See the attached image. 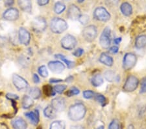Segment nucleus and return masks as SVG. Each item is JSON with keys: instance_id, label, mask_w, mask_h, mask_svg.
<instances>
[{"instance_id": "nucleus-50", "label": "nucleus", "mask_w": 146, "mask_h": 129, "mask_svg": "<svg viewBox=\"0 0 146 129\" xmlns=\"http://www.w3.org/2000/svg\"><path fill=\"white\" fill-rule=\"evenodd\" d=\"M72 80H73V77L72 76L68 77V78L66 79V82H71Z\"/></svg>"}, {"instance_id": "nucleus-38", "label": "nucleus", "mask_w": 146, "mask_h": 129, "mask_svg": "<svg viewBox=\"0 0 146 129\" xmlns=\"http://www.w3.org/2000/svg\"><path fill=\"white\" fill-rule=\"evenodd\" d=\"M140 93H146V78H143L142 80V82H141Z\"/></svg>"}, {"instance_id": "nucleus-33", "label": "nucleus", "mask_w": 146, "mask_h": 129, "mask_svg": "<svg viewBox=\"0 0 146 129\" xmlns=\"http://www.w3.org/2000/svg\"><path fill=\"white\" fill-rule=\"evenodd\" d=\"M78 20L81 24L86 25L88 23L89 20H90V18H89V16L87 15H81V16H79Z\"/></svg>"}, {"instance_id": "nucleus-46", "label": "nucleus", "mask_w": 146, "mask_h": 129, "mask_svg": "<svg viewBox=\"0 0 146 129\" xmlns=\"http://www.w3.org/2000/svg\"><path fill=\"white\" fill-rule=\"evenodd\" d=\"M33 80L35 84H38L40 82V78L36 74H34L33 76Z\"/></svg>"}, {"instance_id": "nucleus-6", "label": "nucleus", "mask_w": 146, "mask_h": 129, "mask_svg": "<svg viewBox=\"0 0 146 129\" xmlns=\"http://www.w3.org/2000/svg\"><path fill=\"white\" fill-rule=\"evenodd\" d=\"M137 57L133 53H127L125 55L123 61V67L125 70H129L135 66Z\"/></svg>"}, {"instance_id": "nucleus-47", "label": "nucleus", "mask_w": 146, "mask_h": 129, "mask_svg": "<svg viewBox=\"0 0 146 129\" xmlns=\"http://www.w3.org/2000/svg\"><path fill=\"white\" fill-rule=\"evenodd\" d=\"M71 129H84V126L80 125H74L71 126Z\"/></svg>"}, {"instance_id": "nucleus-52", "label": "nucleus", "mask_w": 146, "mask_h": 129, "mask_svg": "<svg viewBox=\"0 0 146 129\" xmlns=\"http://www.w3.org/2000/svg\"><path fill=\"white\" fill-rule=\"evenodd\" d=\"M128 129H134V127L133 125H129V127H128Z\"/></svg>"}, {"instance_id": "nucleus-13", "label": "nucleus", "mask_w": 146, "mask_h": 129, "mask_svg": "<svg viewBox=\"0 0 146 129\" xmlns=\"http://www.w3.org/2000/svg\"><path fill=\"white\" fill-rule=\"evenodd\" d=\"M18 39L21 44L27 46L30 43V33L27 29L23 27H20L18 31Z\"/></svg>"}, {"instance_id": "nucleus-41", "label": "nucleus", "mask_w": 146, "mask_h": 129, "mask_svg": "<svg viewBox=\"0 0 146 129\" xmlns=\"http://www.w3.org/2000/svg\"><path fill=\"white\" fill-rule=\"evenodd\" d=\"M6 97L7 98H9V99L13 100H17V99H18V98H19L18 95H15V94H11V93L7 94Z\"/></svg>"}, {"instance_id": "nucleus-32", "label": "nucleus", "mask_w": 146, "mask_h": 129, "mask_svg": "<svg viewBox=\"0 0 146 129\" xmlns=\"http://www.w3.org/2000/svg\"><path fill=\"white\" fill-rule=\"evenodd\" d=\"M38 73L43 78H46L48 76V72L45 65H42L38 68Z\"/></svg>"}, {"instance_id": "nucleus-49", "label": "nucleus", "mask_w": 146, "mask_h": 129, "mask_svg": "<svg viewBox=\"0 0 146 129\" xmlns=\"http://www.w3.org/2000/svg\"><path fill=\"white\" fill-rule=\"evenodd\" d=\"M121 41V38H116V39H114V43L115 44H119V43Z\"/></svg>"}, {"instance_id": "nucleus-36", "label": "nucleus", "mask_w": 146, "mask_h": 129, "mask_svg": "<svg viewBox=\"0 0 146 129\" xmlns=\"http://www.w3.org/2000/svg\"><path fill=\"white\" fill-rule=\"evenodd\" d=\"M96 100L101 105H104L106 102L105 97L103 95H100V94H98V95H96Z\"/></svg>"}, {"instance_id": "nucleus-42", "label": "nucleus", "mask_w": 146, "mask_h": 129, "mask_svg": "<svg viewBox=\"0 0 146 129\" xmlns=\"http://www.w3.org/2000/svg\"><path fill=\"white\" fill-rule=\"evenodd\" d=\"M49 0H37V3L40 6H45L48 4Z\"/></svg>"}, {"instance_id": "nucleus-39", "label": "nucleus", "mask_w": 146, "mask_h": 129, "mask_svg": "<svg viewBox=\"0 0 146 129\" xmlns=\"http://www.w3.org/2000/svg\"><path fill=\"white\" fill-rule=\"evenodd\" d=\"M119 1L120 0H106V3H107L108 5L115 6L118 4Z\"/></svg>"}, {"instance_id": "nucleus-30", "label": "nucleus", "mask_w": 146, "mask_h": 129, "mask_svg": "<svg viewBox=\"0 0 146 129\" xmlns=\"http://www.w3.org/2000/svg\"><path fill=\"white\" fill-rule=\"evenodd\" d=\"M55 57L63 61L66 63V65H67V67L68 68H70H70H72L74 66V64H75L74 62L71 61H70V60H68L62 54H56V55H55Z\"/></svg>"}, {"instance_id": "nucleus-44", "label": "nucleus", "mask_w": 146, "mask_h": 129, "mask_svg": "<svg viewBox=\"0 0 146 129\" xmlns=\"http://www.w3.org/2000/svg\"><path fill=\"white\" fill-rule=\"evenodd\" d=\"M14 2H15L14 0H7L5 3V5L7 7H12L13 5Z\"/></svg>"}, {"instance_id": "nucleus-40", "label": "nucleus", "mask_w": 146, "mask_h": 129, "mask_svg": "<svg viewBox=\"0 0 146 129\" xmlns=\"http://www.w3.org/2000/svg\"><path fill=\"white\" fill-rule=\"evenodd\" d=\"M84 53V50H82V48H78L76 50L74 51V52L73 53V54H74V56L75 57H80V56H81L82 55V53Z\"/></svg>"}, {"instance_id": "nucleus-53", "label": "nucleus", "mask_w": 146, "mask_h": 129, "mask_svg": "<svg viewBox=\"0 0 146 129\" xmlns=\"http://www.w3.org/2000/svg\"><path fill=\"white\" fill-rule=\"evenodd\" d=\"M84 1V0H77V1H78V3H82V2H83Z\"/></svg>"}, {"instance_id": "nucleus-43", "label": "nucleus", "mask_w": 146, "mask_h": 129, "mask_svg": "<svg viewBox=\"0 0 146 129\" xmlns=\"http://www.w3.org/2000/svg\"><path fill=\"white\" fill-rule=\"evenodd\" d=\"M109 51L110 53H113V54H114V53H116L117 51H118V47L117 46H112L111 48H109Z\"/></svg>"}, {"instance_id": "nucleus-8", "label": "nucleus", "mask_w": 146, "mask_h": 129, "mask_svg": "<svg viewBox=\"0 0 146 129\" xmlns=\"http://www.w3.org/2000/svg\"><path fill=\"white\" fill-rule=\"evenodd\" d=\"M138 79L136 76H129L123 86V90L126 92H133L138 88Z\"/></svg>"}, {"instance_id": "nucleus-22", "label": "nucleus", "mask_w": 146, "mask_h": 129, "mask_svg": "<svg viewBox=\"0 0 146 129\" xmlns=\"http://www.w3.org/2000/svg\"><path fill=\"white\" fill-rule=\"evenodd\" d=\"M146 46V35H140L136 39L135 46L138 49H142Z\"/></svg>"}, {"instance_id": "nucleus-20", "label": "nucleus", "mask_w": 146, "mask_h": 129, "mask_svg": "<svg viewBox=\"0 0 146 129\" xmlns=\"http://www.w3.org/2000/svg\"><path fill=\"white\" fill-rule=\"evenodd\" d=\"M120 10H121L122 14L126 16H129L133 13V7H132L131 5L127 2H125L121 5Z\"/></svg>"}, {"instance_id": "nucleus-2", "label": "nucleus", "mask_w": 146, "mask_h": 129, "mask_svg": "<svg viewBox=\"0 0 146 129\" xmlns=\"http://www.w3.org/2000/svg\"><path fill=\"white\" fill-rule=\"evenodd\" d=\"M68 25L66 21L62 18L56 17L53 18L50 22L51 31L54 33L60 34L68 29Z\"/></svg>"}, {"instance_id": "nucleus-37", "label": "nucleus", "mask_w": 146, "mask_h": 129, "mask_svg": "<svg viewBox=\"0 0 146 129\" xmlns=\"http://www.w3.org/2000/svg\"><path fill=\"white\" fill-rule=\"evenodd\" d=\"M109 129H119V124L117 120H113L110 123L109 126Z\"/></svg>"}, {"instance_id": "nucleus-45", "label": "nucleus", "mask_w": 146, "mask_h": 129, "mask_svg": "<svg viewBox=\"0 0 146 129\" xmlns=\"http://www.w3.org/2000/svg\"><path fill=\"white\" fill-rule=\"evenodd\" d=\"M7 43L6 41V38L3 37H0V46L2 47L5 45V44Z\"/></svg>"}, {"instance_id": "nucleus-18", "label": "nucleus", "mask_w": 146, "mask_h": 129, "mask_svg": "<svg viewBox=\"0 0 146 129\" xmlns=\"http://www.w3.org/2000/svg\"><path fill=\"white\" fill-rule=\"evenodd\" d=\"M99 60H100V61L101 63H103V64H104L105 65H106V66H108V67L112 66L113 63H114L112 57H110V55H107V53H101Z\"/></svg>"}, {"instance_id": "nucleus-34", "label": "nucleus", "mask_w": 146, "mask_h": 129, "mask_svg": "<svg viewBox=\"0 0 146 129\" xmlns=\"http://www.w3.org/2000/svg\"><path fill=\"white\" fill-rule=\"evenodd\" d=\"M66 88L67 87L66 85H56L53 88V90L55 93L61 94L64 92V91H65Z\"/></svg>"}, {"instance_id": "nucleus-11", "label": "nucleus", "mask_w": 146, "mask_h": 129, "mask_svg": "<svg viewBox=\"0 0 146 129\" xmlns=\"http://www.w3.org/2000/svg\"><path fill=\"white\" fill-rule=\"evenodd\" d=\"M19 11L16 8H9L4 12L3 17L5 20L8 21L17 20L19 18Z\"/></svg>"}, {"instance_id": "nucleus-1", "label": "nucleus", "mask_w": 146, "mask_h": 129, "mask_svg": "<svg viewBox=\"0 0 146 129\" xmlns=\"http://www.w3.org/2000/svg\"><path fill=\"white\" fill-rule=\"evenodd\" d=\"M86 112L85 106L82 103H76L70 107L68 110V117L72 121H78L84 118Z\"/></svg>"}, {"instance_id": "nucleus-25", "label": "nucleus", "mask_w": 146, "mask_h": 129, "mask_svg": "<svg viewBox=\"0 0 146 129\" xmlns=\"http://www.w3.org/2000/svg\"><path fill=\"white\" fill-rule=\"evenodd\" d=\"M91 82L94 87L101 86L103 84V77L100 74H96L92 77Z\"/></svg>"}, {"instance_id": "nucleus-19", "label": "nucleus", "mask_w": 146, "mask_h": 129, "mask_svg": "<svg viewBox=\"0 0 146 129\" xmlns=\"http://www.w3.org/2000/svg\"><path fill=\"white\" fill-rule=\"evenodd\" d=\"M25 116H26L28 119H29L31 123L33 125H36L39 121V114L38 111L36 112H27L25 114Z\"/></svg>"}, {"instance_id": "nucleus-31", "label": "nucleus", "mask_w": 146, "mask_h": 129, "mask_svg": "<svg viewBox=\"0 0 146 129\" xmlns=\"http://www.w3.org/2000/svg\"><path fill=\"white\" fill-rule=\"evenodd\" d=\"M79 92L80 91L79 89L75 88V87H73V88H71L69 90L67 91V92L66 93V95L68 97H72V96L78 95Z\"/></svg>"}, {"instance_id": "nucleus-35", "label": "nucleus", "mask_w": 146, "mask_h": 129, "mask_svg": "<svg viewBox=\"0 0 146 129\" xmlns=\"http://www.w3.org/2000/svg\"><path fill=\"white\" fill-rule=\"evenodd\" d=\"M94 95H95V94L91 90H86L83 92V97L86 99H90L94 97Z\"/></svg>"}, {"instance_id": "nucleus-27", "label": "nucleus", "mask_w": 146, "mask_h": 129, "mask_svg": "<svg viewBox=\"0 0 146 129\" xmlns=\"http://www.w3.org/2000/svg\"><path fill=\"white\" fill-rule=\"evenodd\" d=\"M66 9V5L64 3H62V2H56L54 6V11L55 13L57 15H60L62 13H63Z\"/></svg>"}, {"instance_id": "nucleus-4", "label": "nucleus", "mask_w": 146, "mask_h": 129, "mask_svg": "<svg viewBox=\"0 0 146 129\" xmlns=\"http://www.w3.org/2000/svg\"><path fill=\"white\" fill-rule=\"evenodd\" d=\"M61 46L65 50H72L77 45V40L72 35H66L63 37L60 42Z\"/></svg>"}, {"instance_id": "nucleus-26", "label": "nucleus", "mask_w": 146, "mask_h": 129, "mask_svg": "<svg viewBox=\"0 0 146 129\" xmlns=\"http://www.w3.org/2000/svg\"><path fill=\"white\" fill-rule=\"evenodd\" d=\"M41 91L38 88H32L29 91V96L33 99H38L40 97Z\"/></svg>"}, {"instance_id": "nucleus-15", "label": "nucleus", "mask_w": 146, "mask_h": 129, "mask_svg": "<svg viewBox=\"0 0 146 129\" xmlns=\"http://www.w3.org/2000/svg\"><path fill=\"white\" fill-rule=\"evenodd\" d=\"M48 67L54 73H61L65 69V66L62 63L58 61H52L48 63Z\"/></svg>"}, {"instance_id": "nucleus-29", "label": "nucleus", "mask_w": 146, "mask_h": 129, "mask_svg": "<svg viewBox=\"0 0 146 129\" xmlns=\"http://www.w3.org/2000/svg\"><path fill=\"white\" fill-rule=\"evenodd\" d=\"M50 129H66L65 123L62 121H56L51 124Z\"/></svg>"}, {"instance_id": "nucleus-12", "label": "nucleus", "mask_w": 146, "mask_h": 129, "mask_svg": "<svg viewBox=\"0 0 146 129\" xmlns=\"http://www.w3.org/2000/svg\"><path fill=\"white\" fill-rule=\"evenodd\" d=\"M81 15V11L78 7H77L75 5H71L69 6L67 11V16L69 19L72 20H78Z\"/></svg>"}, {"instance_id": "nucleus-9", "label": "nucleus", "mask_w": 146, "mask_h": 129, "mask_svg": "<svg viewBox=\"0 0 146 129\" xmlns=\"http://www.w3.org/2000/svg\"><path fill=\"white\" fill-rule=\"evenodd\" d=\"M13 82L15 88L19 91L26 90L29 87L27 82L20 75L16 74L13 75Z\"/></svg>"}, {"instance_id": "nucleus-24", "label": "nucleus", "mask_w": 146, "mask_h": 129, "mask_svg": "<svg viewBox=\"0 0 146 129\" xmlns=\"http://www.w3.org/2000/svg\"><path fill=\"white\" fill-rule=\"evenodd\" d=\"M22 106L24 109H29L34 104L33 98L27 95H24L22 98Z\"/></svg>"}, {"instance_id": "nucleus-16", "label": "nucleus", "mask_w": 146, "mask_h": 129, "mask_svg": "<svg viewBox=\"0 0 146 129\" xmlns=\"http://www.w3.org/2000/svg\"><path fill=\"white\" fill-rule=\"evenodd\" d=\"M18 5L21 10L25 13H31L32 11V1L31 0H17Z\"/></svg>"}, {"instance_id": "nucleus-28", "label": "nucleus", "mask_w": 146, "mask_h": 129, "mask_svg": "<svg viewBox=\"0 0 146 129\" xmlns=\"http://www.w3.org/2000/svg\"><path fill=\"white\" fill-rule=\"evenodd\" d=\"M42 90H43L44 95L47 96V97L54 96L55 94V91L53 90V88H52L50 85H44Z\"/></svg>"}, {"instance_id": "nucleus-17", "label": "nucleus", "mask_w": 146, "mask_h": 129, "mask_svg": "<svg viewBox=\"0 0 146 129\" xmlns=\"http://www.w3.org/2000/svg\"><path fill=\"white\" fill-rule=\"evenodd\" d=\"M12 125L15 129H27V124L22 117H16L12 121Z\"/></svg>"}, {"instance_id": "nucleus-48", "label": "nucleus", "mask_w": 146, "mask_h": 129, "mask_svg": "<svg viewBox=\"0 0 146 129\" xmlns=\"http://www.w3.org/2000/svg\"><path fill=\"white\" fill-rule=\"evenodd\" d=\"M62 82V80L55 79V78H52L50 80L51 83H58V82Z\"/></svg>"}, {"instance_id": "nucleus-7", "label": "nucleus", "mask_w": 146, "mask_h": 129, "mask_svg": "<svg viewBox=\"0 0 146 129\" xmlns=\"http://www.w3.org/2000/svg\"><path fill=\"white\" fill-rule=\"evenodd\" d=\"M94 17L97 20L101 21V22H107L110 20V15L105 8L100 7L95 9L94 12Z\"/></svg>"}, {"instance_id": "nucleus-5", "label": "nucleus", "mask_w": 146, "mask_h": 129, "mask_svg": "<svg viewBox=\"0 0 146 129\" xmlns=\"http://www.w3.org/2000/svg\"><path fill=\"white\" fill-rule=\"evenodd\" d=\"M98 35L97 28L95 25H90L86 27L82 31V36L88 42H92L95 40Z\"/></svg>"}, {"instance_id": "nucleus-21", "label": "nucleus", "mask_w": 146, "mask_h": 129, "mask_svg": "<svg viewBox=\"0 0 146 129\" xmlns=\"http://www.w3.org/2000/svg\"><path fill=\"white\" fill-rule=\"evenodd\" d=\"M105 78L108 82H114L115 80H119V76L116 74V73L112 70H107L104 73Z\"/></svg>"}, {"instance_id": "nucleus-10", "label": "nucleus", "mask_w": 146, "mask_h": 129, "mask_svg": "<svg viewBox=\"0 0 146 129\" xmlns=\"http://www.w3.org/2000/svg\"><path fill=\"white\" fill-rule=\"evenodd\" d=\"M100 43L103 48H109L111 44V39H110V29L109 27H106L103 30L100 38Z\"/></svg>"}, {"instance_id": "nucleus-14", "label": "nucleus", "mask_w": 146, "mask_h": 129, "mask_svg": "<svg viewBox=\"0 0 146 129\" xmlns=\"http://www.w3.org/2000/svg\"><path fill=\"white\" fill-rule=\"evenodd\" d=\"M51 106L56 112H62L66 108V100L62 97H56L51 100Z\"/></svg>"}, {"instance_id": "nucleus-51", "label": "nucleus", "mask_w": 146, "mask_h": 129, "mask_svg": "<svg viewBox=\"0 0 146 129\" xmlns=\"http://www.w3.org/2000/svg\"><path fill=\"white\" fill-rule=\"evenodd\" d=\"M97 129H104V126H102V125H101V126H99V127H98Z\"/></svg>"}, {"instance_id": "nucleus-3", "label": "nucleus", "mask_w": 146, "mask_h": 129, "mask_svg": "<svg viewBox=\"0 0 146 129\" xmlns=\"http://www.w3.org/2000/svg\"><path fill=\"white\" fill-rule=\"evenodd\" d=\"M33 29L36 33L43 32L47 27V22L45 18L42 16H37L31 22Z\"/></svg>"}, {"instance_id": "nucleus-23", "label": "nucleus", "mask_w": 146, "mask_h": 129, "mask_svg": "<svg viewBox=\"0 0 146 129\" xmlns=\"http://www.w3.org/2000/svg\"><path fill=\"white\" fill-rule=\"evenodd\" d=\"M44 114L46 117H48L49 119H53L56 117V112L51 106H48L44 109Z\"/></svg>"}]
</instances>
